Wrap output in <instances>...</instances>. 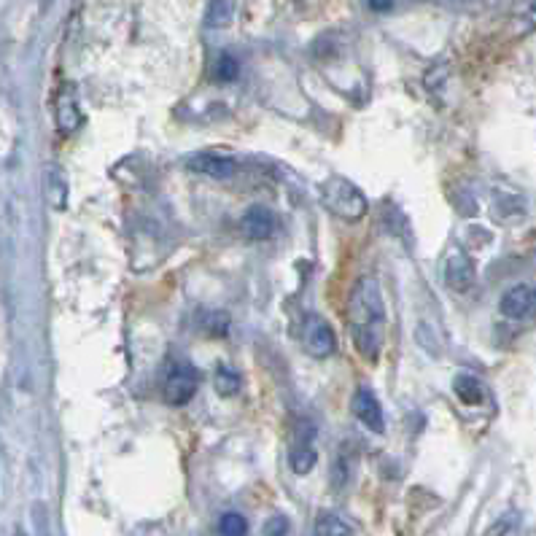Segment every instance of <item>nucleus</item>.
<instances>
[{"instance_id": "nucleus-1", "label": "nucleus", "mask_w": 536, "mask_h": 536, "mask_svg": "<svg viewBox=\"0 0 536 536\" xmlns=\"http://www.w3.org/2000/svg\"><path fill=\"white\" fill-rule=\"evenodd\" d=\"M388 313L386 299L380 291V283L370 275H364L353 286L348 297V332L356 345L359 356L367 361H375L386 345Z\"/></svg>"}, {"instance_id": "nucleus-2", "label": "nucleus", "mask_w": 536, "mask_h": 536, "mask_svg": "<svg viewBox=\"0 0 536 536\" xmlns=\"http://www.w3.org/2000/svg\"><path fill=\"white\" fill-rule=\"evenodd\" d=\"M321 203L326 205V211H332L337 219L343 221H359L367 216V197L361 192L359 186L348 181L343 176L326 178L321 184Z\"/></svg>"}, {"instance_id": "nucleus-3", "label": "nucleus", "mask_w": 536, "mask_h": 536, "mask_svg": "<svg viewBox=\"0 0 536 536\" xmlns=\"http://www.w3.org/2000/svg\"><path fill=\"white\" fill-rule=\"evenodd\" d=\"M197 388H200V370L189 364V361H176V364H170V370H167L165 378V402L173 407H184L189 405L197 394Z\"/></svg>"}, {"instance_id": "nucleus-4", "label": "nucleus", "mask_w": 536, "mask_h": 536, "mask_svg": "<svg viewBox=\"0 0 536 536\" xmlns=\"http://www.w3.org/2000/svg\"><path fill=\"white\" fill-rule=\"evenodd\" d=\"M351 413L356 415V421L367 431L386 434V413H383V405L378 402V396L372 394V388H356V394L351 399Z\"/></svg>"}, {"instance_id": "nucleus-5", "label": "nucleus", "mask_w": 536, "mask_h": 536, "mask_svg": "<svg viewBox=\"0 0 536 536\" xmlns=\"http://www.w3.org/2000/svg\"><path fill=\"white\" fill-rule=\"evenodd\" d=\"M302 343H305V351L316 359H326L332 356L334 348H337V337H334L332 326L326 324V318L310 313L302 324Z\"/></svg>"}, {"instance_id": "nucleus-6", "label": "nucleus", "mask_w": 536, "mask_h": 536, "mask_svg": "<svg viewBox=\"0 0 536 536\" xmlns=\"http://www.w3.org/2000/svg\"><path fill=\"white\" fill-rule=\"evenodd\" d=\"M499 313L510 321H531L536 318V289L534 286H512L499 299Z\"/></svg>"}, {"instance_id": "nucleus-7", "label": "nucleus", "mask_w": 536, "mask_h": 536, "mask_svg": "<svg viewBox=\"0 0 536 536\" xmlns=\"http://www.w3.org/2000/svg\"><path fill=\"white\" fill-rule=\"evenodd\" d=\"M186 170H192L197 176L216 178V181H227L238 173V162L224 154H213V151H203L186 159Z\"/></svg>"}, {"instance_id": "nucleus-8", "label": "nucleus", "mask_w": 536, "mask_h": 536, "mask_svg": "<svg viewBox=\"0 0 536 536\" xmlns=\"http://www.w3.org/2000/svg\"><path fill=\"white\" fill-rule=\"evenodd\" d=\"M81 124H84V114H81L76 87L62 84L57 92V127L62 135H73V132H79Z\"/></svg>"}, {"instance_id": "nucleus-9", "label": "nucleus", "mask_w": 536, "mask_h": 536, "mask_svg": "<svg viewBox=\"0 0 536 536\" xmlns=\"http://www.w3.org/2000/svg\"><path fill=\"white\" fill-rule=\"evenodd\" d=\"M240 229H243V235L248 240H267L275 232V213L270 208H264V205H254V208H248L243 213V221H240Z\"/></svg>"}, {"instance_id": "nucleus-10", "label": "nucleus", "mask_w": 536, "mask_h": 536, "mask_svg": "<svg viewBox=\"0 0 536 536\" xmlns=\"http://www.w3.org/2000/svg\"><path fill=\"white\" fill-rule=\"evenodd\" d=\"M445 283L456 291H466L475 283V262L464 251H453L445 259Z\"/></svg>"}, {"instance_id": "nucleus-11", "label": "nucleus", "mask_w": 536, "mask_h": 536, "mask_svg": "<svg viewBox=\"0 0 536 536\" xmlns=\"http://www.w3.org/2000/svg\"><path fill=\"white\" fill-rule=\"evenodd\" d=\"M453 391H456L458 399L469 407L483 405L485 396H488L483 380H477L475 375H458V378L453 380Z\"/></svg>"}, {"instance_id": "nucleus-12", "label": "nucleus", "mask_w": 536, "mask_h": 536, "mask_svg": "<svg viewBox=\"0 0 536 536\" xmlns=\"http://www.w3.org/2000/svg\"><path fill=\"white\" fill-rule=\"evenodd\" d=\"M235 14H238V0H211L208 14H205V25L211 30H224L235 22Z\"/></svg>"}, {"instance_id": "nucleus-13", "label": "nucleus", "mask_w": 536, "mask_h": 536, "mask_svg": "<svg viewBox=\"0 0 536 536\" xmlns=\"http://www.w3.org/2000/svg\"><path fill=\"white\" fill-rule=\"evenodd\" d=\"M213 386H216L219 396H235L240 391V375L227 364H219L216 375H213Z\"/></svg>"}, {"instance_id": "nucleus-14", "label": "nucleus", "mask_w": 536, "mask_h": 536, "mask_svg": "<svg viewBox=\"0 0 536 536\" xmlns=\"http://www.w3.org/2000/svg\"><path fill=\"white\" fill-rule=\"evenodd\" d=\"M316 461H318L316 448L302 445V442H299V448H294V453H291V469H294V475H308L310 469L316 466Z\"/></svg>"}, {"instance_id": "nucleus-15", "label": "nucleus", "mask_w": 536, "mask_h": 536, "mask_svg": "<svg viewBox=\"0 0 536 536\" xmlns=\"http://www.w3.org/2000/svg\"><path fill=\"white\" fill-rule=\"evenodd\" d=\"M213 76L221 81V84H229V81H235L240 76V62L232 57V54H219V60H216V68H213Z\"/></svg>"}, {"instance_id": "nucleus-16", "label": "nucleus", "mask_w": 536, "mask_h": 536, "mask_svg": "<svg viewBox=\"0 0 536 536\" xmlns=\"http://www.w3.org/2000/svg\"><path fill=\"white\" fill-rule=\"evenodd\" d=\"M219 534L224 536H243L248 534V523L240 512H224L219 518Z\"/></svg>"}, {"instance_id": "nucleus-17", "label": "nucleus", "mask_w": 536, "mask_h": 536, "mask_svg": "<svg viewBox=\"0 0 536 536\" xmlns=\"http://www.w3.org/2000/svg\"><path fill=\"white\" fill-rule=\"evenodd\" d=\"M316 534H353V528L345 526L337 515H324V518H318Z\"/></svg>"}, {"instance_id": "nucleus-18", "label": "nucleus", "mask_w": 536, "mask_h": 536, "mask_svg": "<svg viewBox=\"0 0 536 536\" xmlns=\"http://www.w3.org/2000/svg\"><path fill=\"white\" fill-rule=\"evenodd\" d=\"M205 332L213 334V337H224L229 332V316L227 313H208L203 321Z\"/></svg>"}, {"instance_id": "nucleus-19", "label": "nucleus", "mask_w": 536, "mask_h": 536, "mask_svg": "<svg viewBox=\"0 0 536 536\" xmlns=\"http://www.w3.org/2000/svg\"><path fill=\"white\" fill-rule=\"evenodd\" d=\"M364 3H367L372 11H378V14H383V11H391V6H394V0H364Z\"/></svg>"}, {"instance_id": "nucleus-20", "label": "nucleus", "mask_w": 536, "mask_h": 536, "mask_svg": "<svg viewBox=\"0 0 536 536\" xmlns=\"http://www.w3.org/2000/svg\"><path fill=\"white\" fill-rule=\"evenodd\" d=\"M278 520V518H275ZM275 531H281V534H286V523H270L267 526V534H275Z\"/></svg>"}]
</instances>
